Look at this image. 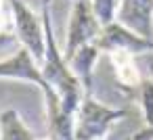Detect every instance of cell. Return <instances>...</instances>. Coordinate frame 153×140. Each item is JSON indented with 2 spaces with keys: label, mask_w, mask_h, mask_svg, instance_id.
Masks as SVG:
<instances>
[{
  "label": "cell",
  "mask_w": 153,
  "mask_h": 140,
  "mask_svg": "<svg viewBox=\"0 0 153 140\" xmlns=\"http://www.w3.org/2000/svg\"><path fill=\"white\" fill-rule=\"evenodd\" d=\"M138 90H140V111H143L145 125L153 127V80L145 75Z\"/></svg>",
  "instance_id": "cell-11"
},
{
  "label": "cell",
  "mask_w": 153,
  "mask_h": 140,
  "mask_svg": "<svg viewBox=\"0 0 153 140\" xmlns=\"http://www.w3.org/2000/svg\"><path fill=\"white\" fill-rule=\"evenodd\" d=\"M90 4H92V11H94L97 19L101 21V25H109L115 21L120 0H90Z\"/></svg>",
  "instance_id": "cell-12"
},
{
  "label": "cell",
  "mask_w": 153,
  "mask_h": 140,
  "mask_svg": "<svg viewBox=\"0 0 153 140\" xmlns=\"http://www.w3.org/2000/svg\"><path fill=\"white\" fill-rule=\"evenodd\" d=\"M48 140H76V113L67 111L55 90L42 92Z\"/></svg>",
  "instance_id": "cell-6"
},
{
  "label": "cell",
  "mask_w": 153,
  "mask_h": 140,
  "mask_svg": "<svg viewBox=\"0 0 153 140\" xmlns=\"http://www.w3.org/2000/svg\"><path fill=\"white\" fill-rule=\"evenodd\" d=\"M19 48H21V44L17 40L15 32H2V29H0V59L17 52Z\"/></svg>",
  "instance_id": "cell-13"
},
{
  "label": "cell",
  "mask_w": 153,
  "mask_h": 140,
  "mask_svg": "<svg viewBox=\"0 0 153 140\" xmlns=\"http://www.w3.org/2000/svg\"><path fill=\"white\" fill-rule=\"evenodd\" d=\"M0 140H38V138L23 121L19 111L11 107L0 113Z\"/></svg>",
  "instance_id": "cell-10"
},
{
  "label": "cell",
  "mask_w": 153,
  "mask_h": 140,
  "mask_svg": "<svg viewBox=\"0 0 153 140\" xmlns=\"http://www.w3.org/2000/svg\"><path fill=\"white\" fill-rule=\"evenodd\" d=\"M128 115V109L109 107L97 100L94 94H84L76 113V140H105L111 125Z\"/></svg>",
  "instance_id": "cell-1"
},
{
  "label": "cell",
  "mask_w": 153,
  "mask_h": 140,
  "mask_svg": "<svg viewBox=\"0 0 153 140\" xmlns=\"http://www.w3.org/2000/svg\"><path fill=\"white\" fill-rule=\"evenodd\" d=\"M134 140H153V127H140L134 132Z\"/></svg>",
  "instance_id": "cell-14"
},
{
  "label": "cell",
  "mask_w": 153,
  "mask_h": 140,
  "mask_svg": "<svg viewBox=\"0 0 153 140\" xmlns=\"http://www.w3.org/2000/svg\"><path fill=\"white\" fill-rule=\"evenodd\" d=\"M109 57V63L113 67V73H115V82L122 86V88H138L143 77L138 67H136V61H134V55L126 52V50H111L107 52Z\"/></svg>",
  "instance_id": "cell-9"
},
{
  "label": "cell",
  "mask_w": 153,
  "mask_h": 140,
  "mask_svg": "<svg viewBox=\"0 0 153 140\" xmlns=\"http://www.w3.org/2000/svg\"><path fill=\"white\" fill-rule=\"evenodd\" d=\"M126 140H134V134H130V136H128V138H126Z\"/></svg>",
  "instance_id": "cell-17"
},
{
  "label": "cell",
  "mask_w": 153,
  "mask_h": 140,
  "mask_svg": "<svg viewBox=\"0 0 153 140\" xmlns=\"http://www.w3.org/2000/svg\"><path fill=\"white\" fill-rule=\"evenodd\" d=\"M99 55L101 48L97 46V42H90L86 46H82L67 63L74 71V75L80 80L82 88L86 94H92V84H94V67L99 63Z\"/></svg>",
  "instance_id": "cell-8"
},
{
  "label": "cell",
  "mask_w": 153,
  "mask_h": 140,
  "mask_svg": "<svg viewBox=\"0 0 153 140\" xmlns=\"http://www.w3.org/2000/svg\"><path fill=\"white\" fill-rule=\"evenodd\" d=\"M115 21L140 38L153 40V0H120Z\"/></svg>",
  "instance_id": "cell-7"
},
{
  "label": "cell",
  "mask_w": 153,
  "mask_h": 140,
  "mask_svg": "<svg viewBox=\"0 0 153 140\" xmlns=\"http://www.w3.org/2000/svg\"><path fill=\"white\" fill-rule=\"evenodd\" d=\"M11 17H13V32L19 40V44L34 57V61L40 65L44 61V25L42 17L25 4V0H7Z\"/></svg>",
  "instance_id": "cell-2"
},
{
  "label": "cell",
  "mask_w": 153,
  "mask_h": 140,
  "mask_svg": "<svg viewBox=\"0 0 153 140\" xmlns=\"http://www.w3.org/2000/svg\"><path fill=\"white\" fill-rule=\"evenodd\" d=\"M74 2H76V0H74Z\"/></svg>",
  "instance_id": "cell-18"
},
{
  "label": "cell",
  "mask_w": 153,
  "mask_h": 140,
  "mask_svg": "<svg viewBox=\"0 0 153 140\" xmlns=\"http://www.w3.org/2000/svg\"><path fill=\"white\" fill-rule=\"evenodd\" d=\"M0 80H15V82H25V84H32L36 88H40V92H48L53 90L44 75H42V69L40 65L34 61V57L21 46L17 52L0 59Z\"/></svg>",
  "instance_id": "cell-5"
},
{
  "label": "cell",
  "mask_w": 153,
  "mask_h": 140,
  "mask_svg": "<svg viewBox=\"0 0 153 140\" xmlns=\"http://www.w3.org/2000/svg\"><path fill=\"white\" fill-rule=\"evenodd\" d=\"M149 77L153 80V57L149 55Z\"/></svg>",
  "instance_id": "cell-15"
},
{
  "label": "cell",
  "mask_w": 153,
  "mask_h": 140,
  "mask_svg": "<svg viewBox=\"0 0 153 140\" xmlns=\"http://www.w3.org/2000/svg\"><path fill=\"white\" fill-rule=\"evenodd\" d=\"M97 46L101 48V52H111V50H126L134 57L140 55H151L153 52V40L140 38L138 34L130 32L128 27H124L122 23L113 21L109 25L101 27L99 38L94 40Z\"/></svg>",
  "instance_id": "cell-4"
},
{
  "label": "cell",
  "mask_w": 153,
  "mask_h": 140,
  "mask_svg": "<svg viewBox=\"0 0 153 140\" xmlns=\"http://www.w3.org/2000/svg\"><path fill=\"white\" fill-rule=\"evenodd\" d=\"M53 0H40V7H51Z\"/></svg>",
  "instance_id": "cell-16"
},
{
  "label": "cell",
  "mask_w": 153,
  "mask_h": 140,
  "mask_svg": "<svg viewBox=\"0 0 153 140\" xmlns=\"http://www.w3.org/2000/svg\"><path fill=\"white\" fill-rule=\"evenodd\" d=\"M101 27L103 25L92 11L90 0H76L71 15H69V25H67L65 46H63L65 61H69L82 46L94 42L101 34Z\"/></svg>",
  "instance_id": "cell-3"
}]
</instances>
